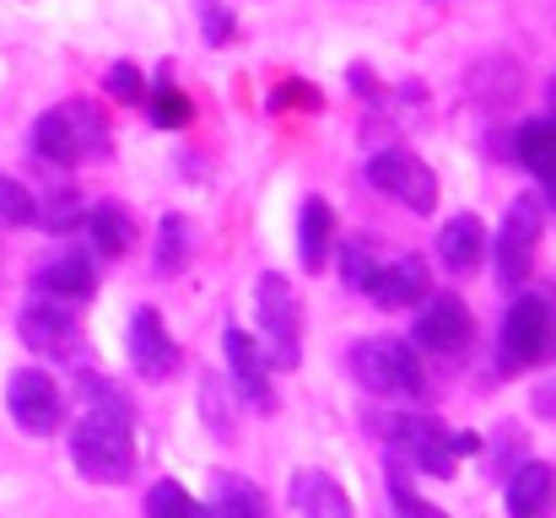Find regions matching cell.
Masks as SVG:
<instances>
[{"instance_id": "18", "label": "cell", "mask_w": 556, "mask_h": 518, "mask_svg": "<svg viewBox=\"0 0 556 518\" xmlns=\"http://www.w3.org/2000/svg\"><path fill=\"white\" fill-rule=\"evenodd\" d=\"M552 497H556L552 465H519L508 476V518H546Z\"/></svg>"}, {"instance_id": "3", "label": "cell", "mask_w": 556, "mask_h": 518, "mask_svg": "<svg viewBox=\"0 0 556 518\" xmlns=\"http://www.w3.org/2000/svg\"><path fill=\"white\" fill-rule=\"evenodd\" d=\"M556 356V298L546 292H525L514 298V308L503 314V336H497V367L503 372H525L535 362Z\"/></svg>"}, {"instance_id": "28", "label": "cell", "mask_w": 556, "mask_h": 518, "mask_svg": "<svg viewBox=\"0 0 556 518\" xmlns=\"http://www.w3.org/2000/svg\"><path fill=\"white\" fill-rule=\"evenodd\" d=\"M389 497H394V518H448L443 508H432L427 497L410 492V476H405L400 459H394V470H389Z\"/></svg>"}, {"instance_id": "15", "label": "cell", "mask_w": 556, "mask_h": 518, "mask_svg": "<svg viewBox=\"0 0 556 518\" xmlns=\"http://www.w3.org/2000/svg\"><path fill=\"white\" fill-rule=\"evenodd\" d=\"M33 287H38L43 298L81 303V298H92V292H98V265H92V254H81V249H65V254H49V260L38 265Z\"/></svg>"}, {"instance_id": "4", "label": "cell", "mask_w": 556, "mask_h": 518, "mask_svg": "<svg viewBox=\"0 0 556 518\" xmlns=\"http://www.w3.org/2000/svg\"><path fill=\"white\" fill-rule=\"evenodd\" d=\"M352 372L372 400H421V389H427L416 351L405 341H389V336L352 345Z\"/></svg>"}, {"instance_id": "9", "label": "cell", "mask_w": 556, "mask_h": 518, "mask_svg": "<svg viewBox=\"0 0 556 518\" xmlns=\"http://www.w3.org/2000/svg\"><path fill=\"white\" fill-rule=\"evenodd\" d=\"M368 184L378 194H394L400 205H410L416 216H432V205H438V178L410 152H378L368 163Z\"/></svg>"}, {"instance_id": "36", "label": "cell", "mask_w": 556, "mask_h": 518, "mask_svg": "<svg viewBox=\"0 0 556 518\" xmlns=\"http://www.w3.org/2000/svg\"><path fill=\"white\" fill-rule=\"evenodd\" d=\"M552 125H556V81H552Z\"/></svg>"}, {"instance_id": "12", "label": "cell", "mask_w": 556, "mask_h": 518, "mask_svg": "<svg viewBox=\"0 0 556 518\" xmlns=\"http://www.w3.org/2000/svg\"><path fill=\"white\" fill-rule=\"evenodd\" d=\"M227 345V372H232V394L249 405V410H260V416H270L276 410V389H270V362H265V351L254 336H243L238 325L222 336Z\"/></svg>"}, {"instance_id": "21", "label": "cell", "mask_w": 556, "mask_h": 518, "mask_svg": "<svg viewBox=\"0 0 556 518\" xmlns=\"http://www.w3.org/2000/svg\"><path fill=\"white\" fill-rule=\"evenodd\" d=\"M330 227H336V211L314 194V200H303V216H298V249H303V270H325V260H330Z\"/></svg>"}, {"instance_id": "25", "label": "cell", "mask_w": 556, "mask_h": 518, "mask_svg": "<svg viewBox=\"0 0 556 518\" xmlns=\"http://www.w3.org/2000/svg\"><path fill=\"white\" fill-rule=\"evenodd\" d=\"M33 222H38L43 232H71V227H81V222H87V205L76 200V189H54L49 200H38Z\"/></svg>"}, {"instance_id": "5", "label": "cell", "mask_w": 556, "mask_h": 518, "mask_svg": "<svg viewBox=\"0 0 556 518\" xmlns=\"http://www.w3.org/2000/svg\"><path fill=\"white\" fill-rule=\"evenodd\" d=\"M254 298H260V330H265V362H276V367H298L303 362V314H298V298H292V287H287V276H276V270H265L260 276V287H254Z\"/></svg>"}, {"instance_id": "32", "label": "cell", "mask_w": 556, "mask_h": 518, "mask_svg": "<svg viewBox=\"0 0 556 518\" xmlns=\"http://www.w3.org/2000/svg\"><path fill=\"white\" fill-rule=\"evenodd\" d=\"M103 87L119 98V103H141V92H147V81H141V71L130 65V60H119V65H109V76H103Z\"/></svg>"}, {"instance_id": "20", "label": "cell", "mask_w": 556, "mask_h": 518, "mask_svg": "<svg viewBox=\"0 0 556 518\" xmlns=\"http://www.w3.org/2000/svg\"><path fill=\"white\" fill-rule=\"evenodd\" d=\"M519 87H525V71H519V60H486V65H476L470 71V98L476 103H486V109H503V103H514L519 98Z\"/></svg>"}, {"instance_id": "34", "label": "cell", "mask_w": 556, "mask_h": 518, "mask_svg": "<svg viewBox=\"0 0 556 518\" xmlns=\"http://www.w3.org/2000/svg\"><path fill=\"white\" fill-rule=\"evenodd\" d=\"M276 103H308V109H314V103H319V98H314V92H308V81H292V87H287V92H276Z\"/></svg>"}, {"instance_id": "17", "label": "cell", "mask_w": 556, "mask_h": 518, "mask_svg": "<svg viewBox=\"0 0 556 518\" xmlns=\"http://www.w3.org/2000/svg\"><path fill=\"white\" fill-rule=\"evenodd\" d=\"M292 508H298V518H352V497L325 470H303L292 481Z\"/></svg>"}, {"instance_id": "31", "label": "cell", "mask_w": 556, "mask_h": 518, "mask_svg": "<svg viewBox=\"0 0 556 518\" xmlns=\"http://www.w3.org/2000/svg\"><path fill=\"white\" fill-rule=\"evenodd\" d=\"M194 16H200L211 49H227V43H232V16L222 11V0H194Z\"/></svg>"}, {"instance_id": "29", "label": "cell", "mask_w": 556, "mask_h": 518, "mask_svg": "<svg viewBox=\"0 0 556 518\" xmlns=\"http://www.w3.org/2000/svg\"><path fill=\"white\" fill-rule=\"evenodd\" d=\"M33 211H38V200H33L16 178H5V173H0V227H27V222H33Z\"/></svg>"}, {"instance_id": "13", "label": "cell", "mask_w": 556, "mask_h": 518, "mask_svg": "<svg viewBox=\"0 0 556 518\" xmlns=\"http://www.w3.org/2000/svg\"><path fill=\"white\" fill-rule=\"evenodd\" d=\"M363 298H372L378 308H410L427 298V265L416 254H383L378 270L363 281Z\"/></svg>"}, {"instance_id": "14", "label": "cell", "mask_w": 556, "mask_h": 518, "mask_svg": "<svg viewBox=\"0 0 556 518\" xmlns=\"http://www.w3.org/2000/svg\"><path fill=\"white\" fill-rule=\"evenodd\" d=\"M130 362H136V372L152 378V383L179 372V345H174V336H168V325H163L157 308H141V314L130 319Z\"/></svg>"}, {"instance_id": "10", "label": "cell", "mask_w": 556, "mask_h": 518, "mask_svg": "<svg viewBox=\"0 0 556 518\" xmlns=\"http://www.w3.org/2000/svg\"><path fill=\"white\" fill-rule=\"evenodd\" d=\"M16 336H22V345H33L38 356H71L76 341H81V325H76V314L60 298H43L38 292L33 303H22Z\"/></svg>"}, {"instance_id": "30", "label": "cell", "mask_w": 556, "mask_h": 518, "mask_svg": "<svg viewBox=\"0 0 556 518\" xmlns=\"http://www.w3.org/2000/svg\"><path fill=\"white\" fill-rule=\"evenodd\" d=\"M152 119H157V130H179L189 125V98L179 87H157V98H152Z\"/></svg>"}, {"instance_id": "26", "label": "cell", "mask_w": 556, "mask_h": 518, "mask_svg": "<svg viewBox=\"0 0 556 518\" xmlns=\"http://www.w3.org/2000/svg\"><path fill=\"white\" fill-rule=\"evenodd\" d=\"M378 260H383V243H378L372 232H357V238H346V249H341V276L363 292V281L378 270Z\"/></svg>"}, {"instance_id": "22", "label": "cell", "mask_w": 556, "mask_h": 518, "mask_svg": "<svg viewBox=\"0 0 556 518\" xmlns=\"http://www.w3.org/2000/svg\"><path fill=\"white\" fill-rule=\"evenodd\" d=\"M205 514L211 518H270V503H265V492H260L254 481L222 476V481H216V503H211Z\"/></svg>"}, {"instance_id": "11", "label": "cell", "mask_w": 556, "mask_h": 518, "mask_svg": "<svg viewBox=\"0 0 556 518\" xmlns=\"http://www.w3.org/2000/svg\"><path fill=\"white\" fill-rule=\"evenodd\" d=\"M470 341H476V319H470V308L459 298L438 292V298L421 303V314H416V345H427L432 356H465Z\"/></svg>"}, {"instance_id": "1", "label": "cell", "mask_w": 556, "mask_h": 518, "mask_svg": "<svg viewBox=\"0 0 556 518\" xmlns=\"http://www.w3.org/2000/svg\"><path fill=\"white\" fill-rule=\"evenodd\" d=\"M87 416L71 427V459L87 481L98 487H119L136 470V438H130V400L114 394V383L87 378Z\"/></svg>"}, {"instance_id": "19", "label": "cell", "mask_w": 556, "mask_h": 518, "mask_svg": "<svg viewBox=\"0 0 556 518\" xmlns=\"http://www.w3.org/2000/svg\"><path fill=\"white\" fill-rule=\"evenodd\" d=\"M481 249H486V232H481L476 216H454V222L438 232V260H443L454 276L476 270V265H481Z\"/></svg>"}, {"instance_id": "24", "label": "cell", "mask_w": 556, "mask_h": 518, "mask_svg": "<svg viewBox=\"0 0 556 518\" xmlns=\"http://www.w3.org/2000/svg\"><path fill=\"white\" fill-rule=\"evenodd\" d=\"M185 260H189V222L179 211H168L163 227H157V276H179Z\"/></svg>"}, {"instance_id": "8", "label": "cell", "mask_w": 556, "mask_h": 518, "mask_svg": "<svg viewBox=\"0 0 556 518\" xmlns=\"http://www.w3.org/2000/svg\"><path fill=\"white\" fill-rule=\"evenodd\" d=\"M5 410H11V421H16L22 432L49 438V432L60 427V416H65V400H60V383H54L49 372L22 367V372H11V383H5Z\"/></svg>"}, {"instance_id": "35", "label": "cell", "mask_w": 556, "mask_h": 518, "mask_svg": "<svg viewBox=\"0 0 556 518\" xmlns=\"http://www.w3.org/2000/svg\"><path fill=\"white\" fill-rule=\"evenodd\" d=\"M535 410H541V416H552V421H556V383H546V389H535Z\"/></svg>"}, {"instance_id": "33", "label": "cell", "mask_w": 556, "mask_h": 518, "mask_svg": "<svg viewBox=\"0 0 556 518\" xmlns=\"http://www.w3.org/2000/svg\"><path fill=\"white\" fill-rule=\"evenodd\" d=\"M200 410L211 416V432L227 443V438H232V416H227V405H222V383H216V378H200Z\"/></svg>"}, {"instance_id": "16", "label": "cell", "mask_w": 556, "mask_h": 518, "mask_svg": "<svg viewBox=\"0 0 556 518\" xmlns=\"http://www.w3.org/2000/svg\"><path fill=\"white\" fill-rule=\"evenodd\" d=\"M514 157L535 173L546 205H556V125L552 119H530V125H519V136H514Z\"/></svg>"}, {"instance_id": "6", "label": "cell", "mask_w": 556, "mask_h": 518, "mask_svg": "<svg viewBox=\"0 0 556 518\" xmlns=\"http://www.w3.org/2000/svg\"><path fill=\"white\" fill-rule=\"evenodd\" d=\"M383 438L400 454V465H416L427 476H454V432L443 421L400 410V416H383Z\"/></svg>"}, {"instance_id": "2", "label": "cell", "mask_w": 556, "mask_h": 518, "mask_svg": "<svg viewBox=\"0 0 556 518\" xmlns=\"http://www.w3.org/2000/svg\"><path fill=\"white\" fill-rule=\"evenodd\" d=\"M33 152L43 163H54V168H81V163H92V157L109 152V125H103V114L87 98L54 103L33 125Z\"/></svg>"}, {"instance_id": "23", "label": "cell", "mask_w": 556, "mask_h": 518, "mask_svg": "<svg viewBox=\"0 0 556 518\" xmlns=\"http://www.w3.org/2000/svg\"><path fill=\"white\" fill-rule=\"evenodd\" d=\"M87 227H92V249H98V254H125V249L136 243V222H130V211L114 205V200L92 205Z\"/></svg>"}, {"instance_id": "27", "label": "cell", "mask_w": 556, "mask_h": 518, "mask_svg": "<svg viewBox=\"0 0 556 518\" xmlns=\"http://www.w3.org/2000/svg\"><path fill=\"white\" fill-rule=\"evenodd\" d=\"M147 514L152 518H211L179 481H157V487L147 492Z\"/></svg>"}, {"instance_id": "7", "label": "cell", "mask_w": 556, "mask_h": 518, "mask_svg": "<svg viewBox=\"0 0 556 518\" xmlns=\"http://www.w3.org/2000/svg\"><path fill=\"white\" fill-rule=\"evenodd\" d=\"M541 194H519L503 216V232H497V281L503 287H519L535 265V243H541Z\"/></svg>"}]
</instances>
